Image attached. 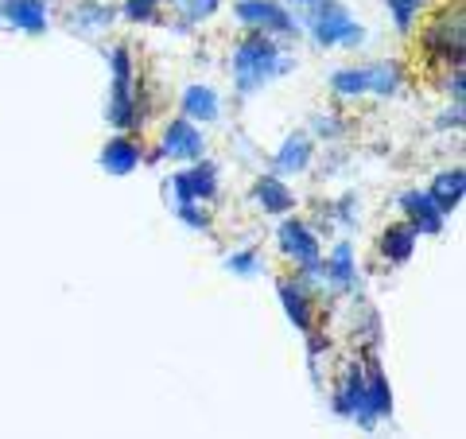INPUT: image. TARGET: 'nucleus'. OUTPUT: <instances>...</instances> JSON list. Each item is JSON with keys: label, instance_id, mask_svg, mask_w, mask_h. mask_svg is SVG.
<instances>
[{"label": "nucleus", "instance_id": "6ab92c4d", "mask_svg": "<svg viewBox=\"0 0 466 439\" xmlns=\"http://www.w3.org/2000/svg\"><path fill=\"white\" fill-rule=\"evenodd\" d=\"M253 202L260 210H265L268 218H288L296 214V191L280 179V175H260V179L253 183Z\"/></svg>", "mask_w": 466, "mask_h": 439}, {"label": "nucleus", "instance_id": "4be33fe9", "mask_svg": "<svg viewBox=\"0 0 466 439\" xmlns=\"http://www.w3.org/2000/svg\"><path fill=\"white\" fill-rule=\"evenodd\" d=\"M416 241H420V233L412 226H408V222H392L381 233V241H377V253H381V260H389V265H404V260L416 253Z\"/></svg>", "mask_w": 466, "mask_h": 439}, {"label": "nucleus", "instance_id": "423d86ee", "mask_svg": "<svg viewBox=\"0 0 466 439\" xmlns=\"http://www.w3.org/2000/svg\"><path fill=\"white\" fill-rule=\"evenodd\" d=\"M233 20H238L245 32H265L272 39H299L303 27L291 16V8L284 0H238L233 5Z\"/></svg>", "mask_w": 466, "mask_h": 439}, {"label": "nucleus", "instance_id": "7ed1b4c3", "mask_svg": "<svg viewBox=\"0 0 466 439\" xmlns=\"http://www.w3.org/2000/svg\"><path fill=\"white\" fill-rule=\"evenodd\" d=\"M404 90V66L397 58H377V63L361 66H342L330 75V94L339 101H358V97H397Z\"/></svg>", "mask_w": 466, "mask_h": 439}, {"label": "nucleus", "instance_id": "9d476101", "mask_svg": "<svg viewBox=\"0 0 466 439\" xmlns=\"http://www.w3.org/2000/svg\"><path fill=\"white\" fill-rule=\"evenodd\" d=\"M276 245H280V253L299 269H315L319 260H323V241H319V233L303 222V218H284L280 230H276Z\"/></svg>", "mask_w": 466, "mask_h": 439}, {"label": "nucleus", "instance_id": "5701e85b", "mask_svg": "<svg viewBox=\"0 0 466 439\" xmlns=\"http://www.w3.org/2000/svg\"><path fill=\"white\" fill-rule=\"evenodd\" d=\"M226 0H164V8L175 12L179 20V32H191V27H202L207 20H214L222 12Z\"/></svg>", "mask_w": 466, "mask_h": 439}, {"label": "nucleus", "instance_id": "f3484780", "mask_svg": "<svg viewBox=\"0 0 466 439\" xmlns=\"http://www.w3.org/2000/svg\"><path fill=\"white\" fill-rule=\"evenodd\" d=\"M311 137L308 133H288L284 144L272 152V175H280V179H288V175H303L311 168Z\"/></svg>", "mask_w": 466, "mask_h": 439}, {"label": "nucleus", "instance_id": "6e6552de", "mask_svg": "<svg viewBox=\"0 0 466 439\" xmlns=\"http://www.w3.org/2000/svg\"><path fill=\"white\" fill-rule=\"evenodd\" d=\"M175 202H214L222 191V179H218V164L214 159H195V164H183L179 171L167 179Z\"/></svg>", "mask_w": 466, "mask_h": 439}, {"label": "nucleus", "instance_id": "b1692460", "mask_svg": "<svg viewBox=\"0 0 466 439\" xmlns=\"http://www.w3.org/2000/svg\"><path fill=\"white\" fill-rule=\"evenodd\" d=\"M385 8H389L392 24H397V32L400 36H412L416 20L424 16V8H428V0H385Z\"/></svg>", "mask_w": 466, "mask_h": 439}, {"label": "nucleus", "instance_id": "4468645a", "mask_svg": "<svg viewBox=\"0 0 466 439\" xmlns=\"http://www.w3.org/2000/svg\"><path fill=\"white\" fill-rule=\"evenodd\" d=\"M392 413V389H389V377L381 370V362L370 358L366 365V413H361V428L373 432L377 428V420H385Z\"/></svg>", "mask_w": 466, "mask_h": 439}, {"label": "nucleus", "instance_id": "393cba45", "mask_svg": "<svg viewBox=\"0 0 466 439\" xmlns=\"http://www.w3.org/2000/svg\"><path fill=\"white\" fill-rule=\"evenodd\" d=\"M222 265H226V272L238 276V281H257V276L265 272V257H260L257 249H238V253H229Z\"/></svg>", "mask_w": 466, "mask_h": 439}, {"label": "nucleus", "instance_id": "412c9836", "mask_svg": "<svg viewBox=\"0 0 466 439\" xmlns=\"http://www.w3.org/2000/svg\"><path fill=\"white\" fill-rule=\"evenodd\" d=\"M424 191L431 195L435 207H440V210L451 218V214L462 207V195H466V171H462V168H447V171L435 175L431 187H424Z\"/></svg>", "mask_w": 466, "mask_h": 439}, {"label": "nucleus", "instance_id": "dca6fc26", "mask_svg": "<svg viewBox=\"0 0 466 439\" xmlns=\"http://www.w3.org/2000/svg\"><path fill=\"white\" fill-rule=\"evenodd\" d=\"M140 159H144V148L128 137V133H116L106 148H101L97 156V168L106 171V175H116V179H125V175H133L140 168Z\"/></svg>", "mask_w": 466, "mask_h": 439}, {"label": "nucleus", "instance_id": "0eeeda50", "mask_svg": "<svg viewBox=\"0 0 466 439\" xmlns=\"http://www.w3.org/2000/svg\"><path fill=\"white\" fill-rule=\"evenodd\" d=\"M207 156V133L187 121V117H171L159 133V148L152 159H171V164H195V159Z\"/></svg>", "mask_w": 466, "mask_h": 439}, {"label": "nucleus", "instance_id": "ddd939ff", "mask_svg": "<svg viewBox=\"0 0 466 439\" xmlns=\"http://www.w3.org/2000/svg\"><path fill=\"white\" fill-rule=\"evenodd\" d=\"M276 296H280V307H284V315H288V323L303 331V334H311L315 327V300H311V288H303L296 276H284L280 284H276Z\"/></svg>", "mask_w": 466, "mask_h": 439}, {"label": "nucleus", "instance_id": "bb28decb", "mask_svg": "<svg viewBox=\"0 0 466 439\" xmlns=\"http://www.w3.org/2000/svg\"><path fill=\"white\" fill-rule=\"evenodd\" d=\"M175 218H179L187 230H210L207 202H175Z\"/></svg>", "mask_w": 466, "mask_h": 439}, {"label": "nucleus", "instance_id": "a211bd4d", "mask_svg": "<svg viewBox=\"0 0 466 439\" xmlns=\"http://www.w3.org/2000/svg\"><path fill=\"white\" fill-rule=\"evenodd\" d=\"M179 106H183L179 117H187V121H195V125H214L218 117H222V97H218V90L207 82L187 86V90L179 94Z\"/></svg>", "mask_w": 466, "mask_h": 439}, {"label": "nucleus", "instance_id": "aec40b11", "mask_svg": "<svg viewBox=\"0 0 466 439\" xmlns=\"http://www.w3.org/2000/svg\"><path fill=\"white\" fill-rule=\"evenodd\" d=\"M323 284L334 291H350L358 284V260H354V245L350 241H339L323 257Z\"/></svg>", "mask_w": 466, "mask_h": 439}, {"label": "nucleus", "instance_id": "20e7f679", "mask_svg": "<svg viewBox=\"0 0 466 439\" xmlns=\"http://www.w3.org/2000/svg\"><path fill=\"white\" fill-rule=\"evenodd\" d=\"M299 27H303V32H308L323 51H334V47L354 51V47H361V43L370 39L366 27L354 20V12H350L342 0H315V5L299 16Z\"/></svg>", "mask_w": 466, "mask_h": 439}, {"label": "nucleus", "instance_id": "cd10ccee", "mask_svg": "<svg viewBox=\"0 0 466 439\" xmlns=\"http://www.w3.org/2000/svg\"><path fill=\"white\" fill-rule=\"evenodd\" d=\"M315 133L319 137H334L339 133V121H334V117H315Z\"/></svg>", "mask_w": 466, "mask_h": 439}, {"label": "nucleus", "instance_id": "9b49d317", "mask_svg": "<svg viewBox=\"0 0 466 439\" xmlns=\"http://www.w3.org/2000/svg\"><path fill=\"white\" fill-rule=\"evenodd\" d=\"M0 24L24 36H43L51 27L47 0H0Z\"/></svg>", "mask_w": 466, "mask_h": 439}, {"label": "nucleus", "instance_id": "f8f14e48", "mask_svg": "<svg viewBox=\"0 0 466 439\" xmlns=\"http://www.w3.org/2000/svg\"><path fill=\"white\" fill-rule=\"evenodd\" d=\"M400 214H404V222L420 233V238H428V233H443V226H447V214L435 207L431 195L420 191V187H412V191L400 195Z\"/></svg>", "mask_w": 466, "mask_h": 439}, {"label": "nucleus", "instance_id": "f257e3e1", "mask_svg": "<svg viewBox=\"0 0 466 439\" xmlns=\"http://www.w3.org/2000/svg\"><path fill=\"white\" fill-rule=\"evenodd\" d=\"M296 66L280 39H272L265 32H245L229 51V78L233 90L241 97H257L260 90H268L276 78H284Z\"/></svg>", "mask_w": 466, "mask_h": 439}, {"label": "nucleus", "instance_id": "c85d7f7f", "mask_svg": "<svg viewBox=\"0 0 466 439\" xmlns=\"http://www.w3.org/2000/svg\"><path fill=\"white\" fill-rule=\"evenodd\" d=\"M47 5H51V0H47Z\"/></svg>", "mask_w": 466, "mask_h": 439}, {"label": "nucleus", "instance_id": "1a4fd4ad", "mask_svg": "<svg viewBox=\"0 0 466 439\" xmlns=\"http://www.w3.org/2000/svg\"><path fill=\"white\" fill-rule=\"evenodd\" d=\"M116 20L121 16H116L113 0H66V8H63V27L70 36H82V39L106 36Z\"/></svg>", "mask_w": 466, "mask_h": 439}, {"label": "nucleus", "instance_id": "a878e982", "mask_svg": "<svg viewBox=\"0 0 466 439\" xmlns=\"http://www.w3.org/2000/svg\"><path fill=\"white\" fill-rule=\"evenodd\" d=\"M116 16L128 24H156L164 16V0H121L116 5Z\"/></svg>", "mask_w": 466, "mask_h": 439}, {"label": "nucleus", "instance_id": "39448f33", "mask_svg": "<svg viewBox=\"0 0 466 439\" xmlns=\"http://www.w3.org/2000/svg\"><path fill=\"white\" fill-rule=\"evenodd\" d=\"M420 47L431 58L435 66H447V70H459L462 66V55H466V20H462V5H443L435 16L424 24L420 32Z\"/></svg>", "mask_w": 466, "mask_h": 439}, {"label": "nucleus", "instance_id": "f03ea898", "mask_svg": "<svg viewBox=\"0 0 466 439\" xmlns=\"http://www.w3.org/2000/svg\"><path fill=\"white\" fill-rule=\"evenodd\" d=\"M109 58V97H106V121L116 133L140 128L144 109H140V78L133 66V47L128 43H113L106 51Z\"/></svg>", "mask_w": 466, "mask_h": 439}, {"label": "nucleus", "instance_id": "2eb2a0df", "mask_svg": "<svg viewBox=\"0 0 466 439\" xmlns=\"http://www.w3.org/2000/svg\"><path fill=\"white\" fill-rule=\"evenodd\" d=\"M334 413L346 416V420H361L366 413V365L354 362L346 365V373L339 377V389H334Z\"/></svg>", "mask_w": 466, "mask_h": 439}]
</instances>
